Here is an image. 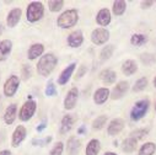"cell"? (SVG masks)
Masks as SVG:
<instances>
[{
    "mask_svg": "<svg viewBox=\"0 0 156 155\" xmlns=\"http://www.w3.org/2000/svg\"><path fill=\"white\" fill-rule=\"evenodd\" d=\"M16 114H17V105L16 103H10L4 112V122L6 124H12L16 120Z\"/></svg>",
    "mask_w": 156,
    "mask_h": 155,
    "instance_id": "obj_14",
    "label": "cell"
},
{
    "mask_svg": "<svg viewBox=\"0 0 156 155\" xmlns=\"http://www.w3.org/2000/svg\"><path fill=\"white\" fill-rule=\"evenodd\" d=\"M147 129L146 128H141V129H136V131H134V132H132L130 133V137L132 138H135L136 140H139V139H143L145 135H147Z\"/></svg>",
    "mask_w": 156,
    "mask_h": 155,
    "instance_id": "obj_34",
    "label": "cell"
},
{
    "mask_svg": "<svg viewBox=\"0 0 156 155\" xmlns=\"http://www.w3.org/2000/svg\"><path fill=\"white\" fill-rule=\"evenodd\" d=\"M114 49H115V47H114L113 45H108V46L103 47L102 51H101V53H100V58H101V60H102V62L108 60V59L113 56Z\"/></svg>",
    "mask_w": 156,
    "mask_h": 155,
    "instance_id": "obj_29",
    "label": "cell"
},
{
    "mask_svg": "<svg viewBox=\"0 0 156 155\" xmlns=\"http://www.w3.org/2000/svg\"><path fill=\"white\" fill-rule=\"evenodd\" d=\"M21 75H22V79L23 80H28L31 75H32V68L31 65H27V64H23L22 65V69H21Z\"/></svg>",
    "mask_w": 156,
    "mask_h": 155,
    "instance_id": "obj_35",
    "label": "cell"
},
{
    "mask_svg": "<svg viewBox=\"0 0 156 155\" xmlns=\"http://www.w3.org/2000/svg\"><path fill=\"white\" fill-rule=\"evenodd\" d=\"M123 128H124V121L122 118H113L107 127V133L108 135L114 137L117 134H119L123 131Z\"/></svg>",
    "mask_w": 156,
    "mask_h": 155,
    "instance_id": "obj_11",
    "label": "cell"
},
{
    "mask_svg": "<svg viewBox=\"0 0 156 155\" xmlns=\"http://www.w3.org/2000/svg\"><path fill=\"white\" fill-rule=\"evenodd\" d=\"M100 79L103 81V84L106 85H112L115 83L117 80V74L115 71H113L112 69H103L100 73Z\"/></svg>",
    "mask_w": 156,
    "mask_h": 155,
    "instance_id": "obj_20",
    "label": "cell"
},
{
    "mask_svg": "<svg viewBox=\"0 0 156 155\" xmlns=\"http://www.w3.org/2000/svg\"><path fill=\"white\" fill-rule=\"evenodd\" d=\"M141 60H143L146 65H151V64L155 62V58H154V56H151V54H143V56H141Z\"/></svg>",
    "mask_w": 156,
    "mask_h": 155,
    "instance_id": "obj_38",
    "label": "cell"
},
{
    "mask_svg": "<svg viewBox=\"0 0 156 155\" xmlns=\"http://www.w3.org/2000/svg\"><path fill=\"white\" fill-rule=\"evenodd\" d=\"M77 97H79V90L77 88H71L64 99V108L68 111L73 110L77 102Z\"/></svg>",
    "mask_w": 156,
    "mask_h": 155,
    "instance_id": "obj_8",
    "label": "cell"
},
{
    "mask_svg": "<svg viewBox=\"0 0 156 155\" xmlns=\"http://www.w3.org/2000/svg\"><path fill=\"white\" fill-rule=\"evenodd\" d=\"M154 86H155V88H156V76H155V78H154Z\"/></svg>",
    "mask_w": 156,
    "mask_h": 155,
    "instance_id": "obj_46",
    "label": "cell"
},
{
    "mask_svg": "<svg viewBox=\"0 0 156 155\" xmlns=\"http://www.w3.org/2000/svg\"><path fill=\"white\" fill-rule=\"evenodd\" d=\"M21 16H22V10L20 8H15V9L10 10L8 16H6V25L9 27H11V28L15 27L20 22Z\"/></svg>",
    "mask_w": 156,
    "mask_h": 155,
    "instance_id": "obj_13",
    "label": "cell"
},
{
    "mask_svg": "<svg viewBox=\"0 0 156 155\" xmlns=\"http://www.w3.org/2000/svg\"><path fill=\"white\" fill-rule=\"evenodd\" d=\"M108 40H109V31L107 28L98 27L91 32V41L94 45L101 46V45L107 43Z\"/></svg>",
    "mask_w": 156,
    "mask_h": 155,
    "instance_id": "obj_7",
    "label": "cell"
},
{
    "mask_svg": "<svg viewBox=\"0 0 156 155\" xmlns=\"http://www.w3.org/2000/svg\"><path fill=\"white\" fill-rule=\"evenodd\" d=\"M146 86H147V79H146V78H140V79H138L135 81V84H134V86H133L132 90L134 92H140V91L145 90Z\"/></svg>",
    "mask_w": 156,
    "mask_h": 155,
    "instance_id": "obj_31",
    "label": "cell"
},
{
    "mask_svg": "<svg viewBox=\"0 0 156 155\" xmlns=\"http://www.w3.org/2000/svg\"><path fill=\"white\" fill-rule=\"evenodd\" d=\"M155 110H156V105H155Z\"/></svg>",
    "mask_w": 156,
    "mask_h": 155,
    "instance_id": "obj_47",
    "label": "cell"
},
{
    "mask_svg": "<svg viewBox=\"0 0 156 155\" xmlns=\"http://www.w3.org/2000/svg\"><path fill=\"white\" fill-rule=\"evenodd\" d=\"M74 122H75V120L71 114H65L60 122V129H59L60 134H66L68 132H70L74 126Z\"/></svg>",
    "mask_w": 156,
    "mask_h": 155,
    "instance_id": "obj_21",
    "label": "cell"
},
{
    "mask_svg": "<svg viewBox=\"0 0 156 155\" xmlns=\"http://www.w3.org/2000/svg\"><path fill=\"white\" fill-rule=\"evenodd\" d=\"M44 94H46V96H49V97H53V96L57 95V88H55V85L52 80L48 81V84L46 86V90H44Z\"/></svg>",
    "mask_w": 156,
    "mask_h": 155,
    "instance_id": "obj_33",
    "label": "cell"
},
{
    "mask_svg": "<svg viewBox=\"0 0 156 155\" xmlns=\"http://www.w3.org/2000/svg\"><path fill=\"white\" fill-rule=\"evenodd\" d=\"M141 9H149V8H151L152 5H154V0H146V2H141Z\"/></svg>",
    "mask_w": 156,
    "mask_h": 155,
    "instance_id": "obj_40",
    "label": "cell"
},
{
    "mask_svg": "<svg viewBox=\"0 0 156 155\" xmlns=\"http://www.w3.org/2000/svg\"><path fill=\"white\" fill-rule=\"evenodd\" d=\"M136 146H138V140H136L135 138L129 137V138H127V139L123 140L122 150H123L124 153H133V151H135Z\"/></svg>",
    "mask_w": 156,
    "mask_h": 155,
    "instance_id": "obj_25",
    "label": "cell"
},
{
    "mask_svg": "<svg viewBox=\"0 0 156 155\" xmlns=\"http://www.w3.org/2000/svg\"><path fill=\"white\" fill-rule=\"evenodd\" d=\"M64 6V2L63 0H51V2H48V8L52 13H58L63 9Z\"/></svg>",
    "mask_w": 156,
    "mask_h": 155,
    "instance_id": "obj_32",
    "label": "cell"
},
{
    "mask_svg": "<svg viewBox=\"0 0 156 155\" xmlns=\"http://www.w3.org/2000/svg\"><path fill=\"white\" fill-rule=\"evenodd\" d=\"M111 20H112V16H111V11L108 9L103 8L97 13L96 22L98 26H102L105 28V26H108L111 23Z\"/></svg>",
    "mask_w": 156,
    "mask_h": 155,
    "instance_id": "obj_15",
    "label": "cell"
},
{
    "mask_svg": "<svg viewBox=\"0 0 156 155\" xmlns=\"http://www.w3.org/2000/svg\"><path fill=\"white\" fill-rule=\"evenodd\" d=\"M86 71H87L86 65H80L79 70H77V74H76V80H77V79H81V78L86 74Z\"/></svg>",
    "mask_w": 156,
    "mask_h": 155,
    "instance_id": "obj_39",
    "label": "cell"
},
{
    "mask_svg": "<svg viewBox=\"0 0 156 155\" xmlns=\"http://www.w3.org/2000/svg\"><path fill=\"white\" fill-rule=\"evenodd\" d=\"M26 134H27V131L23 126H17L12 133V137H11V145L14 148H17L26 138Z\"/></svg>",
    "mask_w": 156,
    "mask_h": 155,
    "instance_id": "obj_12",
    "label": "cell"
},
{
    "mask_svg": "<svg viewBox=\"0 0 156 155\" xmlns=\"http://www.w3.org/2000/svg\"><path fill=\"white\" fill-rule=\"evenodd\" d=\"M86 132V127L85 126H80L79 128H77V134H84Z\"/></svg>",
    "mask_w": 156,
    "mask_h": 155,
    "instance_id": "obj_42",
    "label": "cell"
},
{
    "mask_svg": "<svg viewBox=\"0 0 156 155\" xmlns=\"http://www.w3.org/2000/svg\"><path fill=\"white\" fill-rule=\"evenodd\" d=\"M79 21V14L76 9H69L64 11L57 20V25L60 28H70L75 26Z\"/></svg>",
    "mask_w": 156,
    "mask_h": 155,
    "instance_id": "obj_2",
    "label": "cell"
},
{
    "mask_svg": "<svg viewBox=\"0 0 156 155\" xmlns=\"http://www.w3.org/2000/svg\"><path fill=\"white\" fill-rule=\"evenodd\" d=\"M68 46L71 47V48H79L83 43H84V36H83V32L80 30H76L74 32H71L68 38Z\"/></svg>",
    "mask_w": 156,
    "mask_h": 155,
    "instance_id": "obj_10",
    "label": "cell"
},
{
    "mask_svg": "<svg viewBox=\"0 0 156 155\" xmlns=\"http://www.w3.org/2000/svg\"><path fill=\"white\" fill-rule=\"evenodd\" d=\"M136 70H138V65H136L135 60H133V59H127L122 64V73L127 76L133 75L134 73H136Z\"/></svg>",
    "mask_w": 156,
    "mask_h": 155,
    "instance_id": "obj_23",
    "label": "cell"
},
{
    "mask_svg": "<svg viewBox=\"0 0 156 155\" xmlns=\"http://www.w3.org/2000/svg\"><path fill=\"white\" fill-rule=\"evenodd\" d=\"M81 148V142L77 139L76 137H70L68 139V144H66V151L70 154V155H76L79 153Z\"/></svg>",
    "mask_w": 156,
    "mask_h": 155,
    "instance_id": "obj_22",
    "label": "cell"
},
{
    "mask_svg": "<svg viewBox=\"0 0 156 155\" xmlns=\"http://www.w3.org/2000/svg\"><path fill=\"white\" fill-rule=\"evenodd\" d=\"M51 142H52V137H47L44 139H32L33 145H44V144H49Z\"/></svg>",
    "mask_w": 156,
    "mask_h": 155,
    "instance_id": "obj_37",
    "label": "cell"
},
{
    "mask_svg": "<svg viewBox=\"0 0 156 155\" xmlns=\"http://www.w3.org/2000/svg\"><path fill=\"white\" fill-rule=\"evenodd\" d=\"M103 155H117L115 153H113V151H107V153H105Z\"/></svg>",
    "mask_w": 156,
    "mask_h": 155,
    "instance_id": "obj_45",
    "label": "cell"
},
{
    "mask_svg": "<svg viewBox=\"0 0 156 155\" xmlns=\"http://www.w3.org/2000/svg\"><path fill=\"white\" fill-rule=\"evenodd\" d=\"M37 110V103L34 100H27L22 107L20 108L19 111V118L22 121V122H27L30 121L32 117H33V114Z\"/></svg>",
    "mask_w": 156,
    "mask_h": 155,
    "instance_id": "obj_5",
    "label": "cell"
},
{
    "mask_svg": "<svg viewBox=\"0 0 156 155\" xmlns=\"http://www.w3.org/2000/svg\"><path fill=\"white\" fill-rule=\"evenodd\" d=\"M0 155H11V151L10 150H2L0 151Z\"/></svg>",
    "mask_w": 156,
    "mask_h": 155,
    "instance_id": "obj_43",
    "label": "cell"
},
{
    "mask_svg": "<svg viewBox=\"0 0 156 155\" xmlns=\"http://www.w3.org/2000/svg\"><path fill=\"white\" fill-rule=\"evenodd\" d=\"M155 151H156V144L152 142H147L140 146L138 155H154Z\"/></svg>",
    "mask_w": 156,
    "mask_h": 155,
    "instance_id": "obj_27",
    "label": "cell"
},
{
    "mask_svg": "<svg viewBox=\"0 0 156 155\" xmlns=\"http://www.w3.org/2000/svg\"><path fill=\"white\" fill-rule=\"evenodd\" d=\"M44 15V6L41 2H32L28 4L26 10V17L27 21L31 23H34L40 21Z\"/></svg>",
    "mask_w": 156,
    "mask_h": 155,
    "instance_id": "obj_3",
    "label": "cell"
},
{
    "mask_svg": "<svg viewBox=\"0 0 156 155\" xmlns=\"http://www.w3.org/2000/svg\"><path fill=\"white\" fill-rule=\"evenodd\" d=\"M12 49V42L10 40L0 41V62H4L9 58Z\"/></svg>",
    "mask_w": 156,
    "mask_h": 155,
    "instance_id": "obj_19",
    "label": "cell"
},
{
    "mask_svg": "<svg viewBox=\"0 0 156 155\" xmlns=\"http://www.w3.org/2000/svg\"><path fill=\"white\" fill-rule=\"evenodd\" d=\"M43 52H44V46L42 43H33L28 48L27 57H28L30 60H34L38 57H42L43 56Z\"/></svg>",
    "mask_w": 156,
    "mask_h": 155,
    "instance_id": "obj_18",
    "label": "cell"
},
{
    "mask_svg": "<svg viewBox=\"0 0 156 155\" xmlns=\"http://www.w3.org/2000/svg\"><path fill=\"white\" fill-rule=\"evenodd\" d=\"M64 150V144L62 142H58L51 150V155H62Z\"/></svg>",
    "mask_w": 156,
    "mask_h": 155,
    "instance_id": "obj_36",
    "label": "cell"
},
{
    "mask_svg": "<svg viewBox=\"0 0 156 155\" xmlns=\"http://www.w3.org/2000/svg\"><path fill=\"white\" fill-rule=\"evenodd\" d=\"M3 32H4V26H3L2 23H0V36L3 34Z\"/></svg>",
    "mask_w": 156,
    "mask_h": 155,
    "instance_id": "obj_44",
    "label": "cell"
},
{
    "mask_svg": "<svg viewBox=\"0 0 156 155\" xmlns=\"http://www.w3.org/2000/svg\"><path fill=\"white\" fill-rule=\"evenodd\" d=\"M149 107H150V101L147 99L136 101L135 105L133 106L132 111H130V120L134 121V122L140 121L144 117V116L146 114Z\"/></svg>",
    "mask_w": 156,
    "mask_h": 155,
    "instance_id": "obj_4",
    "label": "cell"
},
{
    "mask_svg": "<svg viewBox=\"0 0 156 155\" xmlns=\"http://www.w3.org/2000/svg\"><path fill=\"white\" fill-rule=\"evenodd\" d=\"M107 123V116L106 114H102V116H98L96 117L92 122V128L96 129V131H100L105 127V124Z\"/></svg>",
    "mask_w": 156,
    "mask_h": 155,
    "instance_id": "obj_30",
    "label": "cell"
},
{
    "mask_svg": "<svg viewBox=\"0 0 156 155\" xmlns=\"http://www.w3.org/2000/svg\"><path fill=\"white\" fill-rule=\"evenodd\" d=\"M75 68H76V63H71V64H69V65L60 73V75H59V78H58V84H59V85H65V84L70 80V78H71V75H73Z\"/></svg>",
    "mask_w": 156,
    "mask_h": 155,
    "instance_id": "obj_16",
    "label": "cell"
},
{
    "mask_svg": "<svg viewBox=\"0 0 156 155\" xmlns=\"http://www.w3.org/2000/svg\"><path fill=\"white\" fill-rule=\"evenodd\" d=\"M57 64H58V58L53 53H47V54L42 56L40 58V60H38L37 71H38V74H40V75L47 78L54 70Z\"/></svg>",
    "mask_w": 156,
    "mask_h": 155,
    "instance_id": "obj_1",
    "label": "cell"
},
{
    "mask_svg": "<svg viewBox=\"0 0 156 155\" xmlns=\"http://www.w3.org/2000/svg\"><path fill=\"white\" fill-rule=\"evenodd\" d=\"M128 89H129V84L127 81H119L117 85H114V88L112 89L109 97L112 100H119V99H122L127 94Z\"/></svg>",
    "mask_w": 156,
    "mask_h": 155,
    "instance_id": "obj_9",
    "label": "cell"
},
{
    "mask_svg": "<svg viewBox=\"0 0 156 155\" xmlns=\"http://www.w3.org/2000/svg\"><path fill=\"white\" fill-rule=\"evenodd\" d=\"M46 127H47L46 122H42L40 126H38V127L36 128V131H37V132H42V131H44V129H46Z\"/></svg>",
    "mask_w": 156,
    "mask_h": 155,
    "instance_id": "obj_41",
    "label": "cell"
},
{
    "mask_svg": "<svg viewBox=\"0 0 156 155\" xmlns=\"http://www.w3.org/2000/svg\"><path fill=\"white\" fill-rule=\"evenodd\" d=\"M109 96H111V91L107 88H100L94 94V102L96 105H103Z\"/></svg>",
    "mask_w": 156,
    "mask_h": 155,
    "instance_id": "obj_17",
    "label": "cell"
},
{
    "mask_svg": "<svg viewBox=\"0 0 156 155\" xmlns=\"http://www.w3.org/2000/svg\"><path fill=\"white\" fill-rule=\"evenodd\" d=\"M126 9H127V3L124 2V0H115V2L113 3L112 11L115 16H122L126 13Z\"/></svg>",
    "mask_w": 156,
    "mask_h": 155,
    "instance_id": "obj_26",
    "label": "cell"
},
{
    "mask_svg": "<svg viewBox=\"0 0 156 155\" xmlns=\"http://www.w3.org/2000/svg\"><path fill=\"white\" fill-rule=\"evenodd\" d=\"M147 42V37L143 33H135L130 37V43L133 46H136V47H140L143 45H145Z\"/></svg>",
    "mask_w": 156,
    "mask_h": 155,
    "instance_id": "obj_28",
    "label": "cell"
},
{
    "mask_svg": "<svg viewBox=\"0 0 156 155\" xmlns=\"http://www.w3.org/2000/svg\"><path fill=\"white\" fill-rule=\"evenodd\" d=\"M101 150V144L98 139H91L87 145H86V150H85V155H97Z\"/></svg>",
    "mask_w": 156,
    "mask_h": 155,
    "instance_id": "obj_24",
    "label": "cell"
},
{
    "mask_svg": "<svg viewBox=\"0 0 156 155\" xmlns=\"http://www.w3.org/2000/svg\"><path fill=\"white\" fill-rule=\"evenodd\" d=\"M19 86H20V79L17 75H11L9 76L5 84H4V88H3V91H4V95L6 97H12L17 90H19Z\"/></svg>",
    "mask_w": 156,
    "mask_h": 155,
    "instance_id": "obj_6",
    "label": "cell"
}]
</instances>
